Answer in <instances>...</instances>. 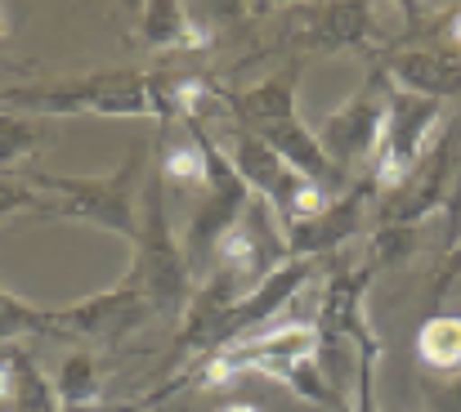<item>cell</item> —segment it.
Masks as SVG:
<instances>
[{"label": "cell", "mask_w": 461, "mask_h": 412, "mask_svg": "<svg viewBox=\"0 0 461 412\" xmlns=\"http://www.w3.org/2000/svg\"><path fill=\"white\" fill-rule=\"evenodd\" d=\"M157 148L153 143H135L126 152V161L108 175V179H81V175H23L36 193H41V211L59 215V220H77L90 229H108L126 243L140 238V188L144 175L153 166Z\"/></svg>", "instance_id": "cell-1"}, {"label": "cell", "mask_w": 461, "mask_h": 412, "mask_svg": "<svg viewBox=\"0 0 461 412\" xmlns=\"http://www.w3.org/2000/svg\"><path fill=\"white\" fill-rule=\"evenodd\" d=\"M296 86H301V63H287L269 81H260L251 90H238V95H224V108L242 131L260 135L274 152H283V161H292L309 184L327 188V184L340 179V170L322 152L318 135L296 117Z\"/></svg>", "instance_id": "cell-2"}, {"label": "cell", "mask_w": 461, "mask_h": 412, "mask_svg": "<svg viewBox=\"0 0 461 412\" xmlns=\"http://www.w3.org/2000/svg\"><path fill=\"white\" fill-rule=\"evenodd\" d=\"M0 104H23L32 113H99V117H157L161 131H170L161 81L135 68L117 72H86L77 81L41 86V90H0Z\"/></svg>", "instance_id": "cell-3"}, {"label": "cell", "mask_w": 461, "mask_h": 412, "mask_svg": "<svg viewBox=\"0 0 461 412\" xmlns=\"http://www.w3.org/2000/svg\"><path fill=\"white\" fill-rule=\"evenodd\" d=\"M131 247H135L131 274L144 282L153 309L157 314H175V318H184L188 296H193V270H188L184 243H175V233H170V215H166V179L157 175V166H149L144 188H140V238H135Z\"/></svg>", "instance_id": "cell-4"}, {"label": "cell", "mask_w": 461, "mask_h": 412, "mask_svg": "<svg viewBox=\"0 0 461 412\" xmlns=\"http://www.w3.org/2000/svg\"><path fill=\"white\" fill-rule=\"evenodd\" d=\"M439 122V104L408 95L399 86H390L385 95V126H381V148H376V170L372 184L376 188H399L412 179V170L426 161V139Z\"/></svg>", "instance_id": "cell-5"}, {"label": "cell", "mask_w": 461, "mask_h": 412, "mask_svg": "<svg viewBox=\"0 0 461 412\" xmlns=\"http://www.w3.org/2000/svg\"><path fill=\"white\" fill-rule=\"evenodd\" d=\"M153 300L144 291V282L126 270V278L108 291H95L68 309H50V332H68V336H86V341H104L117 345L131 332H140L153 318Z\"/></svg>", "instance_id": "cell-6"}, {"label": "cell", "mask_w": 461, "mask_h": 412, "mask_svg": "<svg viewBox=\"0 0 461 412\" xmlns=\"http://www.w3.org/2000/svg\"><path fill=\"white\" fill-rule=\"evenodd\" d=\"M313 261H296V256H287L278 270H269V274L260 278L229 314H224V323L215 327V336H211V345H206V354H220V350H229V345H238V341H247V336H256L265 323H274L292 300H301V291H309V278H313ZM202 354V359H206Z\"/></svg>", "instance_id": "cell-7"}, {"label": "cell", "mask_w": 461, "mask_h": 412, "mask_svg": "<svg viewBox=\"0 0 461 412\" xmlns=\"http://www.w3.org/2000/svg\"><path fill=\"white\" fill-rule=\"evenodd\" d=\"M385 95H390L385 72H372L367 86H363L345 108H336V113L322 122L318 143H322V152L331 157V166H336L340 175L354 170L358 161L376 157V148H381V126H385Z\"/></svg>", "instance_id": "cell-8"}, {"label": "cell", "mask_w": 461, "mask_h": 412, "mask_svg": "<svg viewBox=\"0 0 461 412\" xmlns=\"http://www.w3.org/2000/svg\"><path fill=\"white\" fill-rule=\"evenodd\" d=\"M220 148H224V157L233 161V170L242 175V184L251 188V197L274 206V220H278V233H283V224L292 220L296 193L305 188L309 179L292 161H283V152H274L265 139L242 131V126H233L229 143H220Z\"/></svg>", "instance_id": "cell-9"}, {"label": "cell", "mask_w": 461, "mask_h": 412, "mask_svg": "<svg viewBox=\"0 0 461 412\" xmlns=\"http://www.w3.org/2000/svg\"><path fill=\"white\" fill-rule=\"evenodd\" d=\"M220 354L233 363L238 377L242 372H265V377L287 386V377L296 368L318 359V327L305 323V318H287V323H274L269 332H256V336H247V341H238Z\"/></svg>", "instance_id": "cell-10"}, {"label": "cell", "mask_w": 461, "mask_h": 412, "mask_svg": "<svg viewBox=\"0 0 461 412\" xmlns=\"http://www.w3.org/2000/svg\"><path fill=\"white\" fill-rule=\"evenodd\" d=\"M287 45L309 54H331V50H372L376 27L367 5H301L287 9Z\"/></svg>", "instance_id": "cell-11"}, {"label": "cell", "mask_w": 461, "mask_h": 412, "mask_svg": "<svg viewBox=\"0 0 461 412\" xmlns=\"http://www.w3.org/2000/svg\"><path fill=\"white\" fill-rule=\"evenodd\" d=\"M372 193H376V184L367 179V184H358L354 193H345L340 202H331L322 215H313V220H301V224L283 229L287 256H296V261H313V265H318V256H331L345 238H354V229H358V220H363V202H367Z\"/></svg>", "instance_id": "cell-12"}, {"label": "cell", "mask_w": 461, "mask_h": 412, "mask_svg": "<svg viewBox=\"0 0 461 412\" xmlns=\"http://www.w3.org/2000/svg\"><path fill=\"white\" fill-rule=\"evenodd\" d=\"M140 41H144V50H157V54L161 50L197 54V50L215 45V32L193 9H184L175 0H149V5H140Z\"/></svg>", "instance_id": "cell-13"}, {"label": "cell", "mask_w": 461, "mask_h": 412, "mask_svg": "<svg viewBox=\"0 0 461 412\" xmlns=\"http://www.w3.org/2000/svg\"><path fill=\"white\" fill-rule=\"evenodd\" d=\"M385 77H394L399 90L421 95V99H435V104L461 95V59L439 54V50H403V54H390Z\"/></svg>", "instance_id": "cell-14"}, {"label": "cell", "mask_w": 461, "mask_h": 412, "mask_svg": "<svg viewBox=\"0 0 461 412\" xmlns=\"http://www.w3.org/2000/svg\"><path fill=\"white\" fill-rule=\"evenodd\" d=\"M54 395L63 412H99L104 408V377H99V359L90 350H77L63 359L59 377H54Z\"/></svg>", "instance_id": "cell-15"}, {"label": "cell", "mask_w": 461, "mask_h": 412, "mask_svg": "<svg viewBox=\"0 0 461 412\" xmlns=\"http://www.w3.org/2000/svg\"><path fill=\"white\" fill-rule=\"evenodd\" d=\"M417 354L435 372H457L461 368V314H439L421 327Z\"/></svg>", "instance_id": "cell-16"}, {"label": "cell", "mask_w": 461, "mask_h": 412, "mask_svg": "<svg viewBox=\"0 0 461 412\" xmlns=\"http://www.w3.org/2000/svg\"><path fill=\"white\" fill-rule=\"evenodd\" d=\"M157 175L166 184H179V188H206V152L202 143H166L161 152L153 157Z\"/></svg>", "instance_id": "cell-17"}, {"label": "cell", "mask_w": 461, "mask_h": 412, "mask_svg": "<svg viewBox=\"0 0 461 412\" xmlns=\"http://www.w3.org/2000/svg\"><path fill=\"white\" fill-rule=\"evenodd\" d=\"M36 332H50V309H36L32 300L0 287V345L36 336Z\"/></svg>", "instance_id": "cell-18"}, {"label": "cell", "mask_w": 461, "mask_h": 412, "mask_svg": "<svg viewBox=\"0 0 461 412\" xmlns=\"http://www.w3.org/2000/svg\"><path fill=\"white\" fill-rule=\"evenodd\" d=\"M50 139V131L32 117H18V113H0V166H14L23 161L27 152H36L41 143Z\"/></svg>", "instance_id": "cell-19"}, {"label": "cell", "mask_w": 461, "mask_h": 412, "mask_svg": "<svg viewBox=\"0 0 461 412\" xmlns=\"http://www.w3.org/2000/svg\"><path fill=\"white\" fill-rule=\"evenodd\" d=\"M412 247H417V224H385V229L372 238V261H367V270L376 274L381 265H399V261H408Z\"/></svg>", "instance_id": "cell-20"}, {"label": "cell", "mask_w": 461, "mask_h": 412, "mask_svg": "<svg viewBox=\"0 0 461 412\" xmlns=\"http://www.w3.org/2000/svg\"><path fill=\"white\" fill-rule=\"evenodd\" d=\"M27 206L41 211V193H36L23 175H5V170H0V220L14 215V211H27Z\"/></svg>", "instance_id": "cell-21"}, {"label": "cell", "mask_w": 461, "mask_h": 412, "mask_svg": "<svg viewBox=\"0 0 461 412\" xmlns=\"http://www.w3.org/2000/svg\"><path fill=\"white\" fill-rule=\"evenodd\" d=\"M18 395V372H14V354H0V412L14 408Z\"/></svg>", "instance_id": "cell-22"}, {"label": "cell", "mask_w": 461, "mask_h": 412, "mask_svg": "<svg viewBox=\"0 0 461 412\" xmlns=\"http://www.w3.org/2000/svg\"><path fill=\"white\" fill-rule=\"evenodd\" d=\"M215 412H260V408L247 404V399H224V404H215Z\"/></svg>", "instance_id": "cell-23"}, {"label": "cell", "mask_w": 461, "mask_h": 412, "mask_svg": "<svg viewBox=\"0 0 461 412\" xmlns=\"http://www.w3.org/2000/svg\"><path fill=\"white\" fill-rule=\"evenodd\" d=\"M448 32H453V45H457V50H461V9H457V14H453V27H448Z\"/></svg>", "instance_id": "cell-24"}, {"label": "cell", "mask_w": 461, "mask_h": 412, "mask_svg": "<svg viewBox=\"0 0 461 412\" xmlns=\"http://www.w3.org/2000/svg\"><path fill=\"white\" fill-rule=\"evenodd\" d=\"M113 412H135V408H113Z\"/></svg>", "instance_id": "cell-25"}, {"label": "cell", "mask_w": 461, "mask_h": 412, "mask_svg": "<svg viewBox=\"0 0 461 412\" xmlns=\"http://www.w3.org/2000/svg\"><path fill=\"white\" fill-rule=\"evenodd\" d=\"M0 45H5V32H0Z\"/></svg>", "instance_id": "cell-26"}]
</instances>
